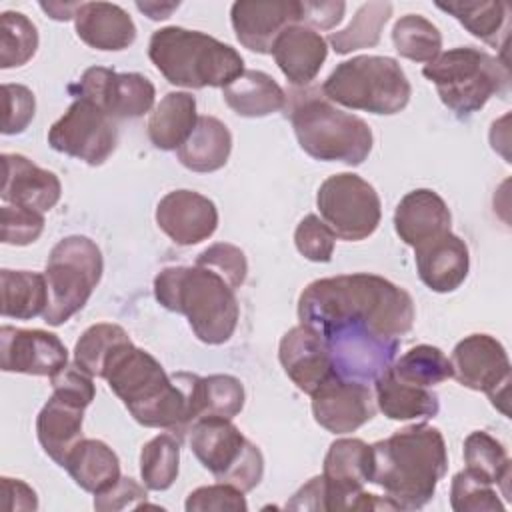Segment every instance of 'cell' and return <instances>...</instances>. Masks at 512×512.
Masks as SVG:
<instances>
[{"instance_id": "obj_16", "label": "cell", "mask_w": 512, "mask_h": 512, "mask_svg": "<svg viewBox=\"0 0 512 512\" xmlns=\"http://www.w3.org/2000/svg\"><path fill=\"white\" fill-rule=\"evenodd\" d=\"M320 336L326 342L334 374L362 384L374 382L386 372L400 348V338L366 330H336Z\"/></svg>"}, {"instance_id": "obj_5", "label": "cell", "mask_w": 512, "mask_h": 512, "mask_svg": "<svg viewBox=\"0 0 512 512\" xmlns=\"http://www.w3.org/2000/svg\"><path fill=\"white\" fill-rule=\"evenodd\" d=\"M148 56L170 84L192 90L226 88L244 72V60L230 44L182 26L156 30Z\"/></svg>"}, {"instance_id": "obj_29", "label": "cell", "mask_w": 512, "mask_h": 512, "mask_svg": "<svg viewBox=\"0 0 512 512\" xmlns=\"http://www.w3.org/2000/svg\"><path fill=\"white\" fill-rule=\"evenodd\" d=\"M232 152L228 126L214 116H198L190 138L176 150L180 164L192 172H216L226 166Z\"/></svg>"}, {"instance_id": "obj_51", "label": "cell", "mask_w": 512, "mask_h": 512, "mask_svg": "<svg viewBox=\"0 0 512 512\" xmlns=\"http://www.w3.org/2000/svg\"><path fill=\"white\" fill-rule=\"evenodd\" d=\"M180 6V2H136V8L150 20H166Z\"/></svg>"}, {"instance_id": "obj_12", "label": "cell", "mask_w": 512, "mask_h": 512, "mask_svg": "<svg viewBox=\"0 0 512 512\" xmlns=\"http://www.w3.org/2000/svg\"><path fill=\"white\" fill-rule=\"evenodd\" d=\"M324 224L336 238L358 242L372 236L382 218L380 196L370 182L352 172L328 176L316 194Z\"/></svg>"}, {"instance_id": "obj_46", "label": "cell", "mask_w": 512, "mask_h": 512, "mask_svg": "<svg viewBox=\"0 0 512 512\" xmlns=\"http://www.w3.org/2000/svg\"><path fill=\"white\" fill-rule=\"evenodd\" d=\"M186 512H244L248 510L244 492L218 482L192 490L184 504Z\"/></svg>"}, {"instance_id": "obj_3", "label": "cell", "mask_w": 512, "mask_h": 512, "mask_svg": "<svg viewBox=\"0 0 512 512\" xmlns=\"http://www.w3.org/2000/svg\"><path fill=\"white\" fill-rule=\"evenodd\" d=\"M448 470L444 436L430 424H414L372 444L370 482L384 490L398 510L426 506Z\"/></svg>"}, {"instance_id": "obj_15", "label": "cell", "mask_w": 512, "mask_h": 512, "mask_svg": "<svg viewBox=\"0 0 512 512\" xmlns=\"http://www.w3.org/2000/svg\"><path fill=\"white\" fill-rule=\"evenodd\" d=\"M74 98H84L104 110L112 120L138 118L154 106L156 88L138 72H114L104 66L84 70L78 82L68 86Z\"/></svg>"}, {"instance_id": "obj_18", "label": "cell", "mask_w": 512, "mask_h": 512, "mask_svg": "<svg viewBox=\"0 0 512 512\" xmlns=\"http://www.w3.org/2000/svg\"><path fill=\"white\" fill-rule=\"evenodd\" d=\"M0 366L4 372L52 378L68 366V350L52 332L2 326Z\"/></svg>"}, {"instance_id": "obj_27", "label": "cell", "mask_w": 512, "mask_h": 512, "mask_svg": "<svg viewBox=\"0 0 512 512\" xmlns=\"http://www.w3.org/2000/svg\"><path fill=\"white\" fill-rule=\"evenodd\" d=\"M376 408L390 420H428L440 410L438 396L426 388L408 384L388 368L374 380Z\"/></svg>"}, {"instance_id": "obj_7", "label": "cell", "mask_w": 512, "mask_h": 512, "mask_svg": "<svg viewBox=\"0 0 512 512\" xmlns=\"http://www.w3.org/2000/svg\"><path fill=\"white\" fill-rule=\"evenodd\" d=\"M422 74L436 86L442 104L458 118H468L492 98L508 92V64L474 46L440 52Z\"/></svg>"}, {"instance_id": "obj_26", "label": "cell", "mask_w": 512, "mask_h": 512, "mask_svg": "<svg viewBox=\"0 0 512 512\" xmlns=\"http://www.w3.org/2000/svg\"><path fill=\"white\" fill-rule=\"evenodd\" d=\"M452 214L444 198L430 188L408 192L394 210V230L408 246H418L450 230Z\"/></svg>"}, {"instance_id": "obj_48", "label": "cell", "mask_w": 512, "mask_h": 512, "mask_svg": "<svg viewBox=\"0 0 512 512\" xmlns=\"http://www.w3.org/2000/svg\"><path fill=\"white\" fill-rule=\"evenodd\" d=\"M146 490L140 486L134 478L120 476L116 484H112L108 490L94 494V508L98 512H114V510H126V508H142L146 506Z\"/></svg>"}, {"instance_id": "obj_21", "label": "cell", "mask_w": 512, "mask_h": 512, "mask_svg": "<svg viewBox=\"0 0 512 512\" xmlns=\"http://www.w3.org/2000/svg\"><path fill=\"white\" fill-rule=\"evenodd\" d=\"M278 358L286 376L304 394H312L334 374L324 338L306 324H298L282 336Z\"/></svg>"}, {"instance_id": "obj_13", "label": "cell", "mask_w": 512, "mask_h": 512, "mask_svg": "<svg viewBox=\"0 0 512 512\" xmlns=\"http://www.w3.org/2000/svg\"><path fill=\"white\" fill-rule=\"evenodd\" d=\"M48 144L52 150L78 158L88 166H100L116 150V120L92 102L76 98L50 126Z\"/></svg>"}, {"instance_id": "obj_31", "label": "cell", "mask_w": 512, "mask_h": 512, "mask_svg": "<svg viewBox=\"0 0 512 512\" xmlns=\"http://www.w3.org/2000/svg\"><path fill=\"white\" fill-rule=\"evenodd\" d=\"M64 468L72 480L90 494L108 490L120 478V460L102 440L82 438L70 452Z\"/></svg>"}, {"instance_id": "obj_35", "label": "cell", "mask_w": 512, "mask_h": 512, "mask_svg": "<svg viewBox=\"0 0 512 512\" xmlns=\"http://www.w3.org/2000/svg\"><path fill=\"white\" fill-rule=\"evenodd\" d=\"M244 386L236 376L210 374L194 378V410L196 420L206 416H222L232 420L244 408Z\"/></svg>"}, {"instance_id": "obj_22", "label": "cell", "mask_w": 512, "mask_h": 512, "mask_svg": "<svg viewBox=\"0 0 512 512\" xmlns=\"http://www.w3.org/2000/svg\"><path fill=\"white\" fill-rule=\"evenodd\" d=\"M2 190L4 204L30 208L36 212L52 210L62 194L58 176L36 166L22 154H2Z\"/></svg>"}, {"instance_id": "obj_42", "label": "cell", "mask_w": 512, "mask_h": 512, "mask_svg": "<svg viewBox=\"0 0 512 512\" xmlns=\"http://www.w3.org/2000/svg\"><path fill=\"white\" fill-rule=\"evenodd\" d=\"M450 506L456 512H502L506 508L492 484L478 480L468 470L454 474L450 484Z\"/></svg>"}, {"instance_id": "obj_33", "label": "cell", "mask_w": 512, "mask_h": 512, "mask_svg": "<svg viewBox=\"0 0 512 512\" xmlns=\"http://www.w3.org/2000/svg\"><path fill=\"white\" fill-rule=\"evenodd\" d=\"M0 312L4 318L30 320L44 316L48 306L46 276L30 270H0Z\"/></svg>"}, {"instance_id": "obj_30", "label": "cell", "mask_w": 512, "mask_h": 512, "mask_svg": "<svg viewBox=\"0 0 512 512\" xmlns=\"http://www.w3.org/2000/svg\"><path fill=\"white\" fill-rule=\"evenodd\" d=\"M224 102L244 118H262L286 106V92L266 72L244 70L234 82L222 88Z\"/></svg>"}, {"instance_id": "obj_23", "label": "cell", "mask_w": 512, "mask_h": 512, "mask_svg": "<svg viewBox=\"0 0 512 512\" xmlns=\"http://www.w3.org/2000/svg\"><path fill=\"white\" fill-rule=\"evenodd\" d=\"M420 280L434 292H452L468 276L470 256L466 242L450 230L414 246Z\"/></svg>"}, {"instance_id": "obj_6", "label": "cell", "mask_w": 512, "mask_h": 512, "mask_svg": "<svg viewBox=\"0 0 512 512\" xmlns=\"http://www.w3.org/2000/svg\"><path fill=\"white\" fill-rule=\"evenodd\" d=\"M290 122L300 148L316 160L360 166L372 150L370 126L360 116L336 108L324 96L302 94L290 110Z\"/></svg>"}, {"instance_id": "obj_32", "label": "cell", "mask_w": 512, "mask_h": 512, "mask_svg": "<svg viewBox=\"0 0 512 512\" xmlns=\"http://www.w3.org/2000/svg\"><path fill=\"white\" fill-rule=\"evenodd\" d=\"M436 8L454 16L472 36L504 48L508 38V6L500 0H452L436 2Z\"/></svg>"}, {"instance_id": "obj_37", "label": "cell", "mask_w": 512, "mask_h": 512, "mask_svg": "<svg viewBox=\"0 0 512 512\" xmlns=\"http://www.w3.org/2000/svg\"><path fill=\"white\" fill-rule=\"evenodd\" d=\"M126 342H132V340L122 326L110 324V322H98L86 328L84 334L78 338L74 346V364L86 374H90L92 378L94 376L102 378L106 362Z\"/></svg>"}, {"instance_id": "obj_47", "label": "cell", "mask_w": 512, "mask_h": 512, "mask_svg": "<svg viewBox=\"0 0 512 512\" xmlns=\"http://www.w3.org/2000/svg\"><path fill=\"white\" fill-rule=\"evenodd\" d=\"M4 100V122L2 134L12 136L20 134L28 128L36 112V98L28 86L22 84H4L2 86Z\"/></svg>"}, {"instance_id": "obj_24", "label": "cell", "mask_w": 512, "mask_h": 512, "mask_svg": "<svg viewBox=\"0 0 512 512\" xmlns=\"http://www.w3.org/2000/svg\"><path fill=\"white\" fill-rule=\"evenodd\" d=\"M270 54L290 84L308 86L326 62L328 42L308 26L292 24L278 34Z\"/></svg>"}, {"instance_id": "obj_49", "label": "cell", "mask_w": 512, "mask_h": 512, "mask_svg": "<svg viewBox=\"0 0 512 512\" xmlns=\"http://www.w3.org/2000/svg\"><path fill=\"white\" fill-rule=\"evenodd\" d=\"M344 2H300V24L308 28L330 30L344 18Z\"/></svg>"}, {"instance_id": "obj_44", "label": "cell", "mask_w": 512, "mask_h": 512, "mask_svg": "<svg viewBox=\"0 0 512 512\" xmlns=\"http://www.w3.org/2000/svg\"><path fill=\"white\" fill-rule=\"evenodd\" d=\"M196 266H204L222 276L234 290L240 288L248 274V262L244 252L228 242H216L202 250L196 258Z\"/></svg>"}, {"instance_id": "obj_45", "label": "cell", "mask_w": 512, "mask_h": 512, "mask_svg": "<svg viewBox=\"0 0 512 512\" xmlns=\"http://www.w3.org/2000/svg\"><path fill=\"white\" fill-rule=\"evenodd\" d=\"M334 232L316 214H308L294 230L296 250L310 262H330L334 254Z\"/></svg>"}, {"instance_id": "obj_40", "label": "cell", "mask_w": 512, "mask_h": 512, "mask_svg": "<svg viewBox=\"0 0 512 512\" xmlns=\"http://www.w3.org/2000/svg\"><path fill=\"white\" fill-rule=\"evenodd\" d=\"M180 444L172 434H158L140 450V476L148 490H168L178 476Z\"/></svg>"}, {"instance_id": "obj_8", "label": "cell", "mask_w": 512, "mask_h": 512, "mask_svg": "<svg viewBox=\"0 0 512 512\" xmlns=\"http://www.w3.org/2000/svg\"><path fill=\"white\" fill-rule=\"evenodd\" d=\"M326 100L370 114H398L410 102V82L390 56H354L340 62L324 80Z\"/></svg>"}, {"instance_id": "obj_1", "label": "cell", "mask_w": 512, "mask_h": 512, "mask_svg": "<svg viewBox=\"0 0 512 512\" xmlns=\"http://www.w3.org/2000/svg\"><path fill=\"white\" fill-rule=\"evenodd\" d=\"M300 324L318 334L366 330L400 338L412 330V296L378 274L356 272L310 282L298 298Z\"/></svg>"}, {"instance_id": "obj_43", "label": "cell", "mask_w": 512, "mask_h": 512, "mask_svg": "<svg viewBox=\"0 0 512 512\" xmlns=\"http://www.w3.org/2000/svg\"><path fill=\"white\" fill-rule=\"evenodd\" d=\"M0 218H2L0 240L4 244H12V246L32 244L40 238L44 230V214L30 208L4 204L0 210Z\"/></svg>"}, {"instance_id": "obj_25", "label": "cell", "mask_w": 512, "mask_h": 512, "mask_svg": "<svg viewBox=\"0 0 512 512\" xmlns=\"http://www.w3.org/2000/svg\"><path fill=\"white\" fill-rule=\"evenodd\" d=\"M78 38L102 52H118L134 44L136 24L130 14L112 2H80L74 14Z\"/></svg>"}, {"instance_id": "obj_19", "label": "cell", "mask_w": 512, "mask_h": 512, "mask_svg": "<svg viewBox=\"0 0 512 512\" xmlns=\"http://www.w3.org/2000/svg\"><path fill=\"white\" fill-rule=\"evenodd\" d=\"M230 22L238 42L258 54H270L278 34L300 24L298 0H238L230 8Z\"/></svg>"}, {"instance_id": "obj_14", "label": "cell", "mask_w": 512, "mask_h": 512, "mask_svg": "<svg viewBox=\"0 0 512 512\" xmlns=\"http://www.w3.org/2000/svg\"><path fill=\"white\" fill-rule=\"evenodd\" d=\"M452 376L470 390L484 392L492 406L504 416L508 410L510 358L506 348L490 334H470L462 338L450 356Z\"/></svg>"}, {"instance_id": "obj_10", "label": "cell", "mask_w": 512, "mask_h": 512, "mask_svg": "<svg viewBox=\"0 0 512 512\" xmlns=\"http://www.w3.org/2000/svg\"><path fill=\"white\" fill-rule=\"evenodd\" d=\"M190 450L200 464L224 484L254 490L264 474V456L228 418L206 416L190 428Z\"/></svg>"}, {"instance_id": "obj_20", "label": "cell", "mask_w": 512, "mask_h": 512, "mask_svg": "<svg viewBox=\"0 0 512 512\" xmlns=\"http://www.w3.org/2000/svg\"><path fill=\"white\" fill-rule=\"evenodd\" d=\"M156 224L172 242L192 246L216 232L218 210L208 196L194 190H172L156 206Z\"/></svg>"}, {"instance_id": "obj_2", "label": "cell", "mask_w": 512, "mask_h": 512, "mask_svg": "<svg viewBox=\"0 0 512 512\" xmlns=\"http://www.w3.org/2000/svg\"><path fill=\"white\" fill-rule=\"evenodd\" d=\"M102 378L138 424L170 430L178 438L190 432L188 392L178 372L166 374L150 352L126 342L110 356Z\"/></svg>"}, {"instance_id": "obj_9", "label": "cell", "mask_w": 512, "mask_h": 512, "mask_svg": "<svg viewBox=\"0 0 512 512\" xmlns=\"http://www.w3.org/2000/svg\"><path fill=\"white\" fill-rule=\"evenodd\" d=\"M104 272L102 252L88 236H66L50 250L46 262L48 306L44 322L60 326L90 300Z\"/></svg>"}, {"instance_id": "obj_38", "label": "cell", "mask_w": 512, "mask_h": 512, "mask_svg": "<svg viewBox=\"0 0 512 512\" xmlns=\"http://www.w3.org/2000/svg\"><path fill=\"white\" fill-rule=\"evenodd\" d=\"M392 44L402 58L428 64L442 52V34L428 18L406 14L392 28Z\"/></svg>"}, {"instance_id": "obj_39", "label": "cell", "mask_w": 512, "mask_h": 512, "mask_svg": "<svg viewBox=\"0 0 512 512\" xmlns=\"http://www.w3.org/2000/svg\"><path fill=\"white\" fill-rule=\"evenodd\" d=\"M390 370L396 378L426 388L452 378L450 358L440 348L430 344H418L410 348L398 360H394Z\"/></svg>"}, {"instance_id": "obj_11", "label": "cell", "mask_w": 512, "mask_h": 512, "mask_svg": "<svg viewBox=\"0 0 512 512\" xmlns=\"http://www.w3.org/2000/svg\"><path fill=\"white\" fill-rule=\"evenodd\" d=\"M52 396L36 418V436L42 450L64 468L70 452L82 440L84 410L92 404L96 388L92 376L76 364L50 378Z\"/></svg>"}, {"instance_id": "obj_4", "label": "cell", "mask_w": 512, "mask_h": 512, "mask_svg": "<svg viewBox=\"0 0 512 512\" xmlns=\"http://www.w3.org/2000/svg\"><path fill=\"white\" fill-rule=\"evenodd\" d=\"M154 296L166 310L184 314L204 344H224L236 330L240 306L234 288L204 266L162 268L154 278Z\"/></svg>"}, {"instance_id": "obj_41", "label": "cell", "mask_w": 512, "mask_h": 512, "mask_svg": "<svg viewBox=\"0 0 512 512\" xmlns=\"http://www.w3.org/2000/svg\"><path fill=\"white\" fill-rule=\"evenodd\" d=\"M38 50V30L22 12L0 14V68L24 66Z\"/></svg>"}, {"instance_id": "obj_17", "label": "cell", "mask_w": 512, "mask_h": 512, "mask_svg": "<svg viewBox=\"0 0 512 512\" xmlns=\"http://www.w3.org/2000/svg\"><path fill=\"white\" fill-rule=\"evenodd\" d=\"M314 420L332 434H348L370 422L376 414V398L368 384L332 374L312 394Z\"/></svg>"}, {"instance_id": "obj_28", "label": "cell", "mask_w": 512, "mask_h": 512, "mask_svg": "<svg viewBox=\"0 0 512 512\" xmlns=\"http://www.w3.org/2000/svg\"><path fill=\"white\" fill-rule=\"evenodd\" d=\"M198 122L196 98L188 92H168L148 118V138L158 150H178Z\"/></svg>"}, {"instance_id": "obj_34", "label": "cell", "mask_w": 512, "mask_h": 512, "mask_svg": "<svg viewBox=\"0 0 512 512\" xmlns=\"http://www.w3.org/2000/svg\"><path fill=\"white\" fill-rule=\"evenodd\" d=\"M464 462L466 470L486 484L502 486L508 496V482L512 476L510 458L506 448L488 432H470L464 440Z\"/></svg>"}, {"instance_id": "obj_50", "label": "cell", "mask_w": 512, "mask_h": 512, "mask_svg": "<svg viewBox=\"0 0 512 512\" xmlns=\"http://www.w3.org/2000/svg\"><path fill=\"white\" fill-rule=\"evenodd\" d=\"M2 496H4V508L8 512L38 508L36 492L26 482H22L18 478L2 476Z\"/></svg>"}, {"instance_id": "obj_52", "label": "cell", "mask_w": 512, "mask_h": 512, "mask_svg": "<svg viewBox=\"0 0 512 512\" xmlns=\"http://www.w3.org/2000/svg\"><path fill=\"white\" fill-rule=\"evenodd\" d=\"M80 2H40V8L54 20H70L74 18Z\"/></svg>"}, {"instance_id": "obj_36", "label": "cell", "mask_w": 512, "mask_h": 512, "mask_svg": "<svg viewBox=\"0 0 512 512\" xmlns=\"http://www.w3.org/2000/svg\"><path fill=\"white\" fill-rule=\"evenodd\" d=\"M392 16L390 2H366L362 4L350 24L338 32L328 34V44L336 54H350L362 48H374L380 42L382 30Z\"/></svg>"}]
</instances>
